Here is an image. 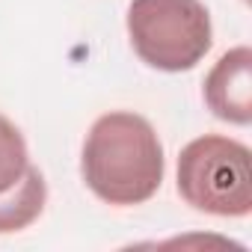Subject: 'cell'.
Segmentation results:
<instances>
[{
	"label": "cell",
	"instance_id": "obj_3",
	"mask_svg": "<svg viewBox=\"0 0 252 252\" xmlns=\"http://www.w3.org/2000/svg\"><path fill=\"white\" fill-rule=\"evenodd\" d=\"M128 39L134 54L158 71H190L214 45L211 12L202 0H131Z\"/></svg>",
	"mask_w": 252,
	"mask_h": 252
},
{
	"label": "cell",
	"instance_id": "obj_1",
	"mask_svg": "<svg viewBox=\"0 0 252 252\" xmlns=\"http://www.w3.org/2000/svg\"><path fill=\"white\" fill-rule=\"evenodd\" d=\"M83 184L107 205L134 208L155 199L166 175L155 125L134 110H110L92 122L80 152Z\"/></svg>",
	"mask_w": 252,
	"mask_h": 252
},
{
	"label": "cell",
	"instance_id": "obj_5",
	"mask_svg": "<svg viewBox=\"0 0 252 252\" xmlns=\"http://www.w3.org/2000/svg\"><path fill=\"white\" fill-rule=\"evenodd\" d=\"M202 98L208 110L228 125L249 128L252 125V51L237 45L225 51L205 74Z\"/></svg>",
	"mask_w": 252,
	"mask_h": 252
},
{
	"label": "cell",
	"instance_id": "obj_4",
	"mask_svg": "<svg viewBox=\"0 0 252 252\" xmlns=\"http://www.w3.org/2000/svg\"><path fill=\"white\" fill-rule=\"evenodd\" d=\"M48 205V181L30 160L24 134L0 116V234L30 228Z\"/></svg>",
	"mask_w": 252,
	"mask_h": 252
},
{
	"label": "cell",
	"instance_id": "obj_2",
	"mask_svg": "<svg viewBox=\"0 0 252 252\" xmlns=\"http://www.w3.org/2000/svg\"><path fill=\"white\" fill-rule=\"evenodd\" d=\"M175 187L184 205L199 214L240 220L252 214V166L249 146L225 137L205 134L190 140L178 155Z\"/></svg>",
	"mask_w": 252,
	"mask_h": 252
}]
</instances>
